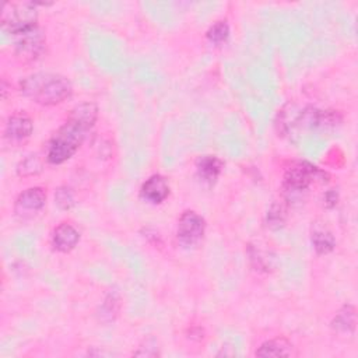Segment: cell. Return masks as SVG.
<instances>
[{"label": "cell", "mask_w": 358, "mask_h": 358, "mask_svg": "<svg viewBox=\"0 0 358 358\" xmlns=\"http://www.w3.org/2000/svg\"><path fill=\"white\" fill-rule=\"evenodd\" d=\"M229 36V27L227 21H217L207 31V39L214 45H222Z\"/></svg>", "instance_id": "15"}, {"label": "cell", "mask_w": 358, "mask_h": 358, "mask_svg": "<svg viewBox=\"0 0 358 358\" xmlns=\"http://www.w3.org/2000/svg\"><path fill=\"white\" fill-rule=\"evenodd\" d=\"M36 6V3L29 1L4 3L0 17L1 28L15 36L21 32L38 27Z\"/></svg>", "instance_id": "3"}, {"label": "cell", "mask_w": 358, "mask_h": 358, "mask_svg": "<svg viewBox=\"0 0 358 358\" xmlns=\"http://www.w3.org/2000/svg\"><path fill=\"white\" fill-rule=\"evenodd\" d=\"M327 173L320 168L306 162L298 161L294 162L284 175L282 186L287 193L298 194L306 192L315 183H324L327 182Z\"/></svg>", "instance_id": "4"}, {"label": "cell", "mask_w": 358, "mask_h": 358, "mask_svg": "<svg viewBox=\"0 0 358 358\" xmlns=\"http://www.w3.org/2000/svg\"><path fill=\"white\" fill-rule=\"evenodd\" d=\"M169 196V185L166 179L159 175H151L140 189V197L150 204H159Z\"/></svg>", "instance_id": "8"}, {"label": "cell", "mask_w": 358, "mask_h": 358, "mask_svg": "<svg viewBox=\"0 0 358 358\" xmlns=\"http://www.w3.org/2000/svg\"><path fill=\"white\" fill-rule=\"evenodd\" d=\"M331 326L343 333H348V331H354L355 329V309L350 305L343 306L338 313L334 316Z\"/></svg>", "instance_id": "14"}, {"label": "cell", "mask_w": 358, "mask_h": 358, "mask_svg": "<svg viewBox=\"0 0 358 358\" xmlns=\"http://www.w3.org/2000/svg\"><path fill=\"white\" fill-rule=\"evenodd\" d=\"M98 108L92 102H81L70 110L63 126L50 137L46 147V159L49 164L60 165L70 159L83 144L87 131L95 124Z\"/></svg>", "instance_id": "1"}, {"label": "cell", "mask_w": 358, "mask_h": 358, "mask_svg": "<svg viewBox=\"0 0 358 358\" xmlns=\"http://www.w3.org/2000/svg\"><path fill=\"white\" fill-rule=\"evenodd\" d=\"M206 232L204 218L193 210L182 213L178 220L176 236L183 248H194L200 243Z\"/></svg>", "instance_id": "6"}, {"label": "cell", "mask_w": 358, "mask_h": 358, "mask_svg": "<svg viewBox=\"0 0 358 358\" xmlns=\"http://www.w3.org/2000/svg\"><path fill=\"white\" fill-rule=\"evenodd\" d=\"M224 162L217 155H203L196 161L197 176L208 185H213L221 175Z\"/></svg>", "instance_id": "11"}, {"label": "cell", "mask_w": 358, "mask_h": 358, "mask_svg": "<svg viewBox=\"0 0 358 358\" xmlns=\"http://www.w3.org/2000/svg\"><path fill=\"white\" fill-rule=\"evenodd\" d=\"M45 201H46V193L42 187H38V186L28 187L18 194L14 204V213L21 220L32 218L45 207Z\"/></svg>", "instance_id": "7"}, {"label": "cell", "mask_w": 358, "mask_h": 358, "mask_svg": "<svg viewBox=\"0 0 358 358\" xmlns=\"http://www.w3.org/2000/svg\"><path fill=\"white\" fill-rule=\"evenodd\" d=\"M34 123L29 116L24 113H15L7 119L4 127V137L11 143H21L31 137Z\"/></svg>", "instance_id": "9"}, {"label": "cell", "mask_w": 358, "mask_h": 358, "mask_svg": "<svg viewBox=\"0 0 358 358\" xmlns=\"http://www.w3.org/2000/svg\"><path fill=\"white\" fill-rule=\"evenodd\" d=\"M20 90L27 98L43 106L59 105L70 98L73 92L71 83L64 76L43 71L22 78Z\"/></svg>", "instance_id": "2"}, {"label": "cell", "mask_w": 358, "mask_h": 358, "mask_svg": "<svg viewBox=\"0 0 358 358\" xmlns=\"http://www.w3.org/2000/svg\"><path fill=\"white\" fill-rule=\"evenodd\" d=\"M14 53L15 56L25 63H31L38 60L43 52H45V35L39 29V27H35L32 29H28L25 32H21L14 36Z\"/></svg>", "instance_id": "5"}, {"label": "cell", "mask_w": 358, "mask_h": 358, "mask_svg": "<svg viewBox=\"0 0 358 358\" xmlns=\"http://www.w3.org/2000/svg\"><path fill=\"white\" fill-rule=\"evenodd\" d=\"M55 204L60 210H64V211L73 208V206L76 204V200H74V194H73L71 189L67 186L57 187L55 192Z\"/></svg>", "instance_id": "16"}, {"label": "cell", "mask_w": 358, "mask_h": 358, "mask_svg": "<svg viewBox=\"0 0 358 358\" xmlns=\"http://www.w3.org/2000/svg\"><path fill=\"white\" fill-rule=\"evenodd\" d=\"M292 344L284 338V337H278V338H271L264 341L257 350H256V355L257 357H289L292 355Z\"/></svg>", "instance_id": "12"}, {"label": "cell", "mask_w": 358, "mask_h": 358, "mask_svg": "<svg viewBox=\"0 0 358 358\" xmlns=\"http://www.w3.org/2000/svg\"><path fill=\"white\" fill-rule=\"evenodd\" d=\"M80 242V232L76 227L67 222L59 224L52 232V245L56 250L67 253Z\"/></svg>", "instance_id": "10"}, {"label": "cell", "mask_w": 358, "mask_h": 358, "mask_svg": "<svg viewBox=\"0 0 358 358\" xmlns=\"http://www.w3.org/2000/svg\"><path fill=\"white\" fill-rule=\"evenodd\" d=\"M310 242L317 255H327L336 246V239H334L331 231H329L326 227H320V225L319 227L315 225V228L312 229Z\"/></svg>", "instance_id": "13"}, {"label": "cell", "mask_w": 358, "mask_h": 358, "mask_svg": "<svg viewBox=\"0 0 358 358\" xmlns=\"http://www.w3.org/2000/svg\"><path fill=\"white\" fill-rule=\"evenodd\" d=\"M42 169V165L38 159L36 155H29L27 157L17 168V172L20 176H32V175H36L39 173Z\"/></svg>", "instance_id": "17"}, {"label": "cell", "mask_w": 358, "mask_h": 358, "mask_svg": "<svg viewBox=\"0 0 358 358\" xmlns=\"http://www.w3.org/2000/svg\"><path fill=\"white\" fill-rule=\"evenodd\" d=\"M285 221V211L281 206L273 204L267 213V225L271 228H280Z\"/></svg>", "instance_id": "18"}, {"label": "cell", "mask_w": 358, "mask_h": 358, "mask_svg": "<svg viewBox=\"0 0 358 358\" xmlns=\"http://www.w3.org/2000/svg\"><path fill=\"white\" fill-rule=\"evenodd\" d=\"M324 200H326V204H327L329 207H333V206L337 203V193L333 192V190L327 192L326 196H324Z\"/></svg>", "instance_id": "19"}]
</instances>
